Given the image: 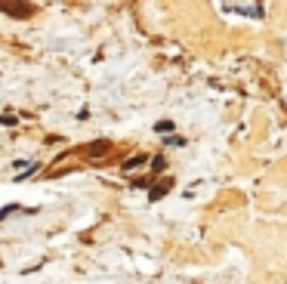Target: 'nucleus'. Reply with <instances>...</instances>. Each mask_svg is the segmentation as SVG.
Wrapping results in <instances>:
<instances>
[{
  "mask_svg": "<svg viewBox=\"0 0 287 284\" xmlns=\"http://www.w3.org/2000/svg\"><path fill=\"white\" fill-rule=\"evenodd\" d=\"M0 13H10V16H16V19H28L34 10H31V3H16V0L6 3V0H0Z\"/></svg>",
  "mask_w": 287,
  "mask_h": 284,
  "instance_id": "obj_1",
  "label": "nucleus"
},
{
  "mask_svg": "<svg viewBox=\"0 0 287 284\" xmlns=\"http://www.w3.org/2000/svg\"><path fill=\"white\" fill-rule=\"evenodd\" d=\"M225 10H235V13H247V16H263V6H241V3H229Z\"/></svg>",
  "mask_w": 287,
  "mask_h": 284,
  "instance_id": "obj_2",
  "label": "nucleus"
},
{
  "mask_svg": "<svg viewBox=\"0 0 287 284\" xmlns=\"http://www.w3.org/2000/svg\"><path fill=\"white\" fill-rule=\"evenodd\" d=\"M87 152H90L93 158H99V155H105V152H108V139H99V142H93V145L87 148Z\"/></svg>",
  "mask_w": 287,
  "mask_h": 284,
  "instance_id": "obj_3",
  "label": "nucleus"
},
{
  "mask_svg": "<svg viewBox=\"0 0 287 284\" xmlns=\"http://www.w3.org/2000/svg\"><path fill=\"white\" fill-rule=\"evenodd\" d=\"M170 186H173V182H170V179H164V182H161L158 189H151V201H158V198H164V195H167V189H170Z\"/></svg>",
  "mask_w": 287,
  "mask_h": 284,
  "instance_id": "obj_4",
  "label": "nucleus"
},
{
  "mask_svg": "<svg viewBox=\"0 0 287 284\" xmlns=\"http://www.w3.org/2000/svg\"><path fill=\"white\" fill-rule=\"evenodd\" d=\"M142 161H145V155H136V158H130V161L124 164V170H133V167H139Z\"/></svg>",
  "mask_w": 287,
  "mask_h": 284,
  "instance_id": "obj_5",
  "label": "nucleus"
},
{
  "mask_svg": "<svg viewBox=\"0 0 287 284\" xmlns=\"http://www.w3.org/2000/svg\"><path fill=\"white\" fill-rule=\"evenodd\" d=\"M164 167H167V161H164V158H155V161H151V170H164Z\"/></svg>",
  "mask_w": 287,
  "mask_h": 284,
  "instance_id": "obj_6",
  "label": "nucleus"
}]
</instances>
